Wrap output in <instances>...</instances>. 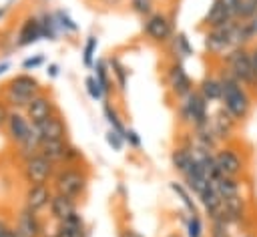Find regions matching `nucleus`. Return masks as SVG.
Masks as SVG:
<instances>
[{
  "instance_id": "f257e3e1",
  "label": "nucleus",
  "mask_w": 257,
  "mask_h": 237,
  "mask_svg": "<svg viewBox=\"0 0 257 237\" xmlns=\"http://www.w3.org/2000/svg\"><path fill=\"white\" fill-rule=\"evenodd\" d=\"M221 106L241 125L249 118L253 110V90H249L245 84L237 82L233 76L221 72Z\"/></svg>"
},
{
  "instance_id": "cd10ccee",
  "label": "nucleus",
  "mask_w": 257,
  "mask_h": 237,
  "mask_svg": "<svg viewBox=\"0 0 257 237\" xmlns=\"http://www.w3.org/2000/svg\"><path fill=\"white\" fill-rule=\"evenodd\" d=\"M38 18H40V28H42V38H46V40H58L60 28H58L54 16L48 14V12H42Z\"/></svg>"
},
{
  "instance_id": "6ab92c4d",
  "label": "nucleus",
  "mask_w": 257,
  "mask_h": 237,
  "mask_svg": "<svg viewBox=\"0 0 257 237\" xmlns=\"http://www.w3.org/2000/svg\"><path fill=\"white\" fill-rule=\"evenodd\" d=\"M48 213H50L52 221L60 223V221L68 219L72 213H76V199L60 195V193H54L52 199H50V205H48Z\"/></svg>"
},
{
  "instance_id": "72a5a7b5",
  "label": "nucleus",
  "mask_w": 257,
  "mask_h": 237,
  "mask_svg": "<svg viewBox=\"0 0 257 237\" xmlns=\"http://www.w3.org/2000/svg\"><path fill=\"white\" fill-rule=\"evenodd\" d=\"M203 219L201 215H189L187 221V237H203Z\"/></svg>"
},
{
  "instance_id": "ea45409f",
  "label": "nucleus",
  "mask_w": 257,
  "mask_h": 237,
  "mask_svg": "<svg viewBox=\"0 0 257 237\" xmlns=\"http://www.w3.org/2000/svg\"><path fill=\"white\" fill-rule=\"evenodd\" d=\"M8 110H10V108H8V106H6V104L0 100V129H4V125H6V118H8Z\"/></svg>"
},
{
  "instance_id": "c9c22d12",
  "label": "nucleus",
  "mask_w": 257,
  "mask_h": 237,
  "mask_svg": "<svg viewBox=\"0 0 257 237\" xmlns=\"http://www.w3.org/2000/svg\"><path fill=\"white\" fill-rule=\"evenodd\" d=\"M104 139H106V145H108L112 151L120 153V151L124 149V137H122V135H118L116 131L108 129V131H106V135H104Z\"/></svg>"
},
{
  "instance_id": "8fccbe9b",
  "label": "nucleus",
  "mask_w": 257,
  "mask_h": 237,
  "mask_svg": "<svg viewBox=\"0 0 257 237\" xmlns=\"http://www.w3.org/2000/svg\"><path fill=\"white\" fill-rule=\"evenodd\" d=\"M10 2H14V0H10Z\"/></svg>"
},
{
  "instance_id": "aec40b11",
  "label": "nucleus",
  "mask_w": 257,
  "mask_h": 237,
  "mask_svg": "<svg viewBox=\"0 0 257 237\" xmlns=\"http://www.w3.org/2000/svg\"><path fill=\"white\" fill-rule=\"evenodd\" d=\"M231 22H235L233 14L219 0H213V4L209 6V10H207V14L203 18V24L207 28H221V26H227Z\"/></svg>"
},
{
  "instance_id": "f3484780",
  "label": "nucleus",
  "mask_w": 257,
  "mask_h": 237,
  "mask_svg": "<svg viewBox=\"0 0 257 237\" xmlns=\"http://www.w3.org/2000/svg\"><path fill=\"white\" fill-rule=\"evenodd\" d=\"M14 229H16L22 237H40V235H42V231H44V227H42V221H40L38 213L30 211V209H26V207L18 213Z\"/></svg>"
},
{
  "instance_id": "2f4dec72",
  "label": "nucleus",
  "mask_w": 257,
  "mask_h": 237,
  "mask_svg": "<svg viewBox=\"0 0 257 237\" xmlns=\"http://www.w3.org/2000/svg\"><path fill=\"white\" fill-rule=\"evenodd\" d=\"M52 16H54V20H56V24H58L60 32L70 34V32H76V30H78V24L70 18V14H68L66 10H54V12H52Z\"/></svg>"
},
{
  "instance_id": "dca6fc26",
  "label": "nucleus",
  "mask_w": 257,
  "mask_h": 237,
  "mask_svg": "<svg viewBox=\"0 0 257 237\" xmlns=\"http://www.w3.org/2000/svg\"><path fill=\"white\" fill-rule=\"evenodd\" d=\"M42 38V28H40V18L38 16H24L18 30H16V38L14 44L16 46H30L34 42H38Z\"/></svg>"
},
{
  "instance_id": "bb28decb",
  "label": "nucleus",
  "mask_w": 257,
  "mask_h": 237,
  "mask_svg": "<svg viewBox=\"0 0 257 237\" xmlns=\"http://www.w3.org/2000/svg\"><path fill=\"white\" fill-rule=\"evenodd\" d=\"M108 70H110V76L114 78V82H116V86H118V90L120 92H124L126 90V82H128V70L124 68V64L118 60V58H110L108 62Z\"/></svg>"
},
{
  "instance_id": "423d86ee",
  "label": "nucleus",
  "mask_w": 257,
  "mask_h": 237,
  "mask_svg": "<svg viewBox=\"0 0 257 237\" xmlns=\"http://www.w3.org/2000/svg\"><path fill=\"white\" fill-rule=\"evenodd\" d=\"M177 114L181 125L189 127V129H201L209 125V102L199 94L197 88H193L189 94L179 98L177 104Z\"/></svg>"
},
{
  "instance_id": "9b49d317",
  "label": "nucleus",
  "mask_w": 257,
  "mask_h": 237,
  "mask_svg": "<svg viewBox=\"0 0 257 237\" xmlns=\"http://www.w3.org/2000/svg\"><path fill=\"white\" fill-rule=\"evenodd\" d=\"M167 84L175 98H181L193 90V80L181 60H173L167 68Z\"/></svg>"
},
{
  "instance_id": "37998d69",
  "label": "nucleus",
  "mask_w": 257,
  "mask_h": 237,
  "mask_svg": "<svg viewBox=\"0 0 257 237\" xmlns=\"http://www.w3.org/2000/svg\"><path fill=\"white\" fill-rule=\"evenodd\" d=\"M12 68V62L10 60H0V76L4 74V72H8Z\"/></svg>"
},
{
  "instance_id": "412c9836",
  "label": "nucleus",
  "mask_w": 257,
  "mask_h": 237,
  "mask_svg": "<svg viewBox=\"0 0 257 237\" xmlns=\"http://www.w3.org/2000/svg\"><path fill=\"white\" fill-rule=\"evenodd\" d=\"M56 237H86V227L78 211L68 219L56 223Z\"/></svg>"
},
{
  "instance_id": "4be33fe9",
  "label": "nucleus",
  "mask_w": 257,
  "mask_h": 237,
  "mask_svg": "<svg viewBox=\"0 0 257 237\" xmlns=\"http://www.w3.org/2000/svg\"><path fill=\"white\" fill-rule=\"evenodd\" d=\"M199 94L211 104V102H221V78L217 74H207L199 84H197Z\"/></svg>"
},
{
  "instance_id": "de8ad7c7",
  "label": "nucleus",
  "mask_w": 257,
  "mask_h": 237,
  "mask_svg": "<svg viewBox=\"0 0 257 237\" xmlns=\"http://www.w3.org/2000/svg\"><path fill=\"white\" fill-rule=\"evenodd\" d=\"M6 10H8V6H0V22H2L4 16H6Z\"/></svg>"
},
{
  "instance_id": "e433bc0d",
  "label": "nucleus",
  "mask_w": 257,
  "mask_h": 237,
  "mask_svg": "<svg viewBox=\"0 0 257 237\" xmlns=\"http://www.w3.org/2000/svg\"><path fill=\"white\" fill-rule=\"evenodd\" d=\"M44 64V56L42 54H34V56H28L22 60V70L28 72V70H36L38 66Z\"/></svg>"
},
{
  "instance_id": "a878e982",
  "label": "nucleus",
  "mask_w": 257,
  "mask_h": 237,
  "mask_svg": "<svg viewBox=\"0 0 257 237\" xmlns=\"http://www.w3.org/2000/svg\"><path fill=\"white\" fill-rule=\"evenodd\" d=\"M92 68H94V78H96V82H98V86L104 94V100H106V96L112 92V76H110L108 64L104 60H96Z\"/></svg>"
},
{
  "instance_id": "2eb2a0df",
  "label": "nucleus",
  "mask_w": 257,
  "mask_h": 237,
  "mask_svg": "<svg viewBox=\"0 0 257 237\" xmlns=\"http://www.w3.org/2000/svg\"><path fill=\"white\" fill-rule=\"evenodd\" d=\"M52 195H54V191H52L50 185H26L24 207L34 211V213H40V211L48 209Z\"/></svg>"
},
{
  "instance_id": "5701e85b",
  "label": "nucleus",
  "mask_w": 257,
  "mask_h": 237,
  "mask_svg": "<svg viewBox=\"0 0 257 237\" xmlns=\"http://www.w3.org/2000/svg\"><path fill=\"white\" fill-rule=\"evenodd\" d=\"M171 165H173V169L183 177V175L191 169V165H193L191 149H189L187 145H179V147H175L173 153H171Z\"/></svg>"
},
{
  "instance_id": "c756f323",
  "label": "nucleus",
  "mask_w": 257,
  "mask_h": 237,
  "mask_svg": "<svg viewBox=\"0 0 257 237\" xmlns=\"http://www.w3.org/2000/svg\"><path fill=\"white\" fill-rule=\"evenodd\" d=\"M102 112H104V118H106V123L110 125V129H112V131H116L118 135H122V137H124L126 127L122 125V121H120L118 112L112 108V104H110L108 100H104V104H102Z\"/></svg>"
},
{
  "instance_id": "f03ea898",
  "label": "nucleus",
  "mask_w": 257,
  "mask_h": 237,
  "mask_svg": "<svg viewBox=\"0 0 257 237\" xmlns=\"http://www.w3.org/2000/svg\"><path fill=\"white\" fill-rule=\"evenodd\" d=\"M40 92H42V86H40L38 78L30 72H20L4 84L2 102L10 110H24L28 106V102Z\"/></svg>"
},
{
  "instance_id": "3c124183",
  "label": "nucleus",
  "mask_w": 257,
  "mask_h": 237,
  "mask_svg": "<svg viewBox=\"0 0 257 237\" xmlns=\"http://www.w3.org/2000/svg\"><path fill=\"white\" fill-rule=\"evenodd\" d=\"M255 2H257V0H255Z\"/></svg>"
},
{
  "instance_id": "ddd939ff",
  "label": "nucleus",
  "mask_w": 257,
  "mask_h": 237,
  "mask_svg": "<svg viewBox=\"0 0 257 237\" xmlns=\"http://www.w3.org/2000/svg\"><path fill=\"white\" fill-rule=\"evenodd\" d=\"M4 129H6L8 139L16 147H20L28 139V135L32 131V123L28 121V116L24 114V110H8V118H6Z\"/></svg>"
},
{
  "instance_id": "473e14b6",
  "label": "nucleus",
  "mask_w": 257,
  "mask_h": 237,
  "mask_svg": "<svg viewBox=\"0 0 257 237\" xmlns=\"http://www.w3.org/2000/svg\"><path fill=\"white\" fill-rule=\"evenodd\" d=\"M128 8L135 14L147 18L149 14H153V0H128Z\"/></svg>"
},
{
  "instance_id": "58836bf2",
  "label": "nucleus",
  "mask_w": 257,
  "mask_h": 237,
  "mask_svg": "<svg viewBox=\"0 0 257 237\" xmlns=\"http://www.w3.org/2000/svg\"><path fill=\"white\" fill-rule=\"evenodd\" d=\"M219 2H221V4H223V6L233 14V18H235V10H237V6H239V2H241V0H219Z\"/></svg>"
},
{
  "instance_id": "7c9ffc66",
  "label": "nucleus",
  "mask_w": 257,
  "mask_h": 237,
  "mask_svg": "<svg viewBox=\"0 0 257 237\" xmlns=\"http://www.w3.org/2000/svg\"><path fill=\"white\" fill-rule=\"evenodd\" d=\"M96 46H98L96 36H88L84 40V46H82V64H84V68H92L94 66V62H96Z\"/></svg>"
},
{
  "instance_id": "9d476101",
  "label": "nucleus",
  "mask_w": 257,
  "mask_h": 237,
  "mask_svg": "<svg viewBox=\"0 0 257 237\" xmlns=\"http://www.w3.org/2000/svg\"><path fill=\"white\" fill-rule=\"evenodd\" d=\"M56 112H58L56 100H54L48 92L36 94V96L28 102V106L24 108V114L28 116V121H30L32 125H40V123H44L46 118L54 116Z\"/></svg>"
},
{
  "instance_id": "4468645a",
  "label": "nucleus",
  "mask_w": 257,
  "mask_h": 237,
  "mask_svg": "<svg viewBox=\"0 0 257 237\" xmlns=\"http://www.w3.org/2000/svg\"><path fill=\"white\" fill-rule=\"evenodd\" d=\"M36 135L40 137L42 143L46 141H68V127H66V121L62 118L60 112H56L54 116L46 118L44 123L40 125H32Z\"/></svg>"
},
{
  "instance_id": "393cba45",
  "label": "nucleus",
  "mask_w": 257,
  "mask_h": 237,
  "mask_svg": "<svg viewBox=\"0 0 257 237\" xmlns=\"http://www.w3.org/2000/svg\"><path fill=\"white\" fill-rule=\"evenodd\" d=\"M169 187H171V191L181 199V203H183V207L189 211V215H199L197 203H195V199H193V193L187 189L185 183H181V181H171Z\"/></svg>"
},
{
  "instance_id": "49530a36",
  "label": "nucleus",
  "mask_w": 257,
  "mask_h": 237,
  "mask_svg": "<svg viewBox=\"0 0 257 237\" xmlns=\"http://www.w3.org/2000/svg\"><path fill=\"white\" fill-rule=\"evenodd\" d=\"M6 237H22V235H20V233H18V231H16V229L12 227V229L8 231V235H6Z\"/></svg>"
},
{
  "instance_id": "1a4fd4ad",
  "label": "nucleus",
  "mask_w": 257,
  "mask_h": 237,
  "mask_svg": "<svg viewBox=\"0 0 257 237\" xmlns=\"http://www.w3.org/2000/svg\"><path fill=\"white\" fill-rule=\"evenodd\" d=\"M143 32L145 36L155 42V44H165L173 38V20L165 14V12H153L145 18L143 24Z\"/></svg>"
},
{
  "instance_id": "f704fd0d",
  "label": "nucleus",
  "mask_w": 257,
  "mask_h": 237,
  "mask_svg": "<svg viewBox=\"0 0 257 237\" xmlns=\"http://www.w3.org/2000/svg\"><path fill=\"white\" fill-rule=\"evenodd\" d=\"M84 88H86V92H88V96H90L92 100H102V98H104V94H102V90H100V86H98L94 74H90V76L84 78Z\"/></svg>"
},
{
  "instance_id": "b1692460",
  "label": "nucleus",
  "mask_w": 257,
  "mask_h": 237,
  "mask_svg": "<svg viewBox=\"0 0 257 237\" xmlns=\"http://www.w3.org/2000/svg\"><path fill=\"white\" fill-rule=\"evenodd\" d=\"M217 193L221 195V199H229V197H239L243 195V183L241 179H233V177H219L217 181H213Z\"/></svg>"
},
{
  "instance_id": "20e7f679",
  "label": "nucleus",
  "mask_w": 257,
  "mask_h": 237,
  "mask_svg": "<svg viewBox=\"0 0 257 237\" xmlns=\"http://www.w3.org/2000/svg\"><path fill=\"white\" fill-rule=\"evenodd\" d=\"M50 187L54 193H60L78 201L88 187V173L78 165H60L52 175Z\"/></svg>"
},
{
  "instance_id": "79ce46f5",
  "label": "nucleus",
  "mask_w": 257,
  "mask_h": 237,
  "mask_svg": "<svg viewBox=\"0 0 257 237\" xmlns=\"http://www.w3.org/2000/svg\"><path fill=\"white\" fill-rule=\"evenodd\" d=\"M58 72H60V68H58V64H54V62H50V64L46 66V74H48L50 78H56V76H58Z\"/></svg>"
},
{
  "instance_id": "09e8293b",
  "label": "nucleus",
  "mask_w": 257,
  "mask_h": 237,
  "mask_svg": "<svg viewBox=\"0 0 257 237\" xmlns=\"http://www.w3.org/2000/svg\"><path fill=\"white\" fill-rule=\"evenodd\" d=\"M241 237H255V235H251V233H243Z\"/></svg>"
},
{
  "instance_id": "0eeeda50",
  "label": "nucleus",
  "mask_w": 257,
  "mask_h": 237,
  "mask_svg": "<svg viewBox=\"0 0 257 237\" xmlns=\"http://www.w3.org/2000/svg\"><path fill=\"white\" fill-rule=\"evenodd\" d=\"M215 161H217V167H219L221 175L233 177V179H241L247 173V167H249L247 157L243 155V151H239L231 143L219 145V149L215 151Z\"/></svg>"
},
{
  "instance_id": "a18cd8bd",
  "label": "nucleus",
  "mask_w": 257,
  "mask_h": 237,
  "mask_svg": "<svg viewBox=\"0 0 257 237\" xmlns=\"http://www.w3.org/2000/svg\"><path fill=\"white\" fill-rule=\"evenodd\" d=\"M251 48V58H253V64H255V68H257V44H253V46H249Z\"/></svg>"
},
{
  "instance_id": "6e6552de",
  "label": "nucleus",
  "mask_w": 257,
  "mask_h": 237,
  "mask_svg": "<svg viewBox=\"0 0 257 237\" xmlns=\"http://www.w3.org/2000/svg\"><path fill=\"white\" fill-rule=\"evenodd\" d=\"M56 165L44 155L34 153L22 161V179L26 185H50Z\"/></svg>"
},
{
  "instance_id": "4c0bfd02",
  "label": "nucleus",
  "mask_w": 257,
  "mask_h": 237,
  "mask_svg": "<svg viewBox=\"0 0 257 237\" xmlns=\"http://www.w3.org/2000/svg\"><path fill=\"white\" fill-rule=\"evenodd\" d=\"M124 143H128V147H133V149H141V145H143V141H141V137L135 129L124 131Z\"/></svg>"
},
{
  "instance_id": "c03bdc74",
  "label": "nucleus",
  "mask_w": 257,
  "mask_h": 237,
  "mask_svg": "<svg viewBox=\"0 0 257 237\" xmlns=\"http://www.w3.org/2000/svg\"><path fill=\"white\" fill-rule=\"evenodd\" d=\"M120 237H141V235H139L135 229H124V231L120 233Z\"/></svg>"
},
{
  "instance_id": "f8f14e48",
  "label": "nucleus",
  "mask_w": 257,
  "mask_h": 237,
  "mask_svg": "<svg viewBox=\"0 0 257 237\" xmlns=\"http://www.w3.org/2000/svg\"><path fill=\"white\" fill-rule=\"evenodd\" d=\"M237 127H239V123H237L223 106H219V108L209 116V129L213 131V135L217 137L219 143H229L231 137L235 135Z\"/></svg>"
},
{
  "instance_id": "39448f33",
  "label": "nucleus",
  "mask_w": 257,
  "mask_h": 237,
  "mask_svg": "<svg viewBox=\"0 0 257 237\" xmlns=\"http://www.w3.org/2000/svg\"><path fill=\"white\" fill-rule=\"evenodd\" d=\"M203 44H205V50L209 52V56H213V58H223L233 48L243 46L239 22L235 20L221 28H207L203 34Z\"/></svg>"
},
{
  "instance_id": "c85d7f7f",
  "label": "nucleus",
  "mask_w": 257,
  "mask_h": 237,
  "mask_svg": "<svg viewBox=\"0 0 257 237\" xmlns=\"http://www.w3.org/2000/svg\"><path fill=\"white\" fill-rule=\"evenodd\" d=\"M171 40H173V52L179 54V58H187V56H193V54H195L193 44L189 42V38H187L185 32H177V34H173Z\"/></svg>"
},
{
  "instance_id": "a19ab883",
  "label": "nucleus",
  "mask_w": 257,
  "mask_h": 237,
  "mask_svg": "<svg viewBox=\"0 0 257 237\" xmlns=\"http://www.w3.org/2000/svg\"><path fill=\"white\" fill-rule=\"evenodd\" d=\"M10 229H12V225H10V223H8L4 217H0V237H6Z\"/></svg>"
},
{
  "instance_id": "7ed1b4c3",
  "label": "nucleus",
  "mask_w": 257,
  "mask_h": 237,
  "mask_svg": "<svg viewBox=\"0 0 257 237\" xmlns=\"http://www.w3.org/2000/svg\"><path fill=\"white\" fill-rule=\"evenodd\" d=\"M223 72L233 76L237 82L245 84L249 90H257V68L251 58L249 46H237L221 58Z\"/></svg>"
},
{
  "instance_id": "a211bd4d",
  "label": "nucleus",
  "mask_w": 257,
  "mask_h": 237,
  "mask_svg": "<svg viewBox=\"0 0 257 237\" xmlns=\"http://www.w3.org/2000/svg\"><path fill=\"white\" fill-rule=\"evenodd\" d=\"M197 199H199L201 207L205 209V213L209 215L211 221H217V219L221 217V211H223V199H221V195L217 193V189H215L213 183H209V185L197 195Z\"/></svg>"
}]
</instances>
